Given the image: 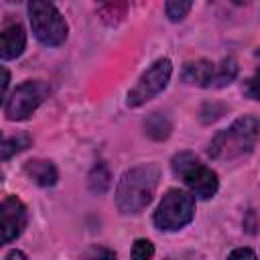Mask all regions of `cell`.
I'll return each mask as SVG.
<instances>
[{
	"label": "cell",
	"instance_id": "d6986e66",
	"mask_svg": "<svg viewBox=\"0 0 260 260\" xmlns=\"http://www.w3.org/2000/svg\"><path fill=\"white\" fill-rule=\"evenodd\" d=\"M195 162H199V160L193 152H179V154L173 156V171H175V175H183Z\"/></svg>",
	"mask_w": 260,
	"mask_h": 260
},
{
	"label": "cell",
	"instance_id": "4fadbf2b",
	"mask_svg": "<svg viewBox=\"0 0 260 260\" xmlns=\"http://www.w3.org/2000/svg\"><path fill=\"white\" fill-rule=\"evenodd\" d=\"M238 75V65L236 61L230 57V59H223L219 65H215V73H213V79H211V85L209 87H225L230 85Z\"/></svg>",
	"mask_w": 260,
	"mask_h": 260
},
{
	"label": "cell",
	"instance_id": "30bf717a",
	"mask_svg": "<svg viewBox=\"0 0 260 260\" xmlns=\"http://www.w3.org/2000/svg\"><path fill=\"white\" fill-rule=\"evenodd\" d=\"M24 173L30 177V181H35L41 187H53L59 179V173L51 160H28L24 165Z\"/></svg>",
	"mask_w": 260,
	"mask_h": 260
},
{
	"label": "cell",
	"instance_id": "e0dca14e",
	"mask_svg": "<svg viewBox=\"0 0 260 260\" xmlns=\"http://www.w3.org/2000/svg\"><path fill=\"white\" fill-rule=\"evenodd\" d=\"M100 16L108 22V24H114V22H118L122 16H124V12H126V4H114V2H110V4H104V6H100Z\"/></svg>",
	"mask_w": 260,
	"mask_h": 260
},
{
	"label": "cell",
	"instance_id": "9c48e42d",
	"mask_svg": "<svg viewBox=\"0 0 260 260\" xmlns=\"http://www.w3.org/2000/svg\"><path fill=\"white\" fill-rule=\"evenodd\" d=\"M24 45H26L24 28H22L18 22H12V24H8V26L2 30V35H0V57H2L4 61L16 59V57L22 55Z\"/></svg>",
	"mask_w": 260,
	"mask_h": 260
},
{
	"label": "cell",
	"instance_id": "ffe728a7",
	"mask_svg": "<svg viewBox=\"0 0 260 260\" xmlns=\"http://www.w3.org/2000/svg\"><path fill=\"white\" fill-rule=\"evenodd\" d=\"M244 91H246V95L248 98H252V100H258L260 102V69L244 83Z\"/></svg>",
	"mask_w": 260,
	"mask_h": 260
},
{
	"label": "cell",
	"instance_id": "ba28073f",
	"mask_svg": "<svg viewBox=\"0 0 260 260\" xmlns=\"http://www.w3.org/2000/svg\"><path fill=\"white\" fill-rule=\"evenodd\" d=\"M181 177L189 187L191 195H197L199 199H211L217 193V187H219L217 173L201 162H195L193 167H189Z\"/></svg>",
	"mask_w": 260,
	"mask_h": 260
},
{
	"label": "cell",
	"instance_id": "6da1fadb",
	"mask_svg": "<svg viewBox=\"0 0 260 260\" xmlns=\"http://www.w3.org/2000/svg\"><path fill=\"white\" fill-rule=\"evenodd\" d=\"M158 179L160 171L152 162H144L126 171L116 187V207L120 209V213H140L152 201Z\"/></svg>",
	"mask_w": 260,
	"mask_h": 260
},
{
	"label": "cell",
	"instance_id": "7402d4cb",
	"mask_svg": "<svg viewBox=\"0 0 260 260\" xmlns=\"http://www.w3.org/2000/svg\"><path fill=\"white\" fill-rule=\"evenodd\" d=\"M93 260H118V258H116V254L112 250H102Z\"/></svg>",
	"mask_w": 260,
	"mask_h": 260
},
{
	"label": "cell",
	"instance_id": "52a82bcc",
	"mask_svg": "<svg viewBox=\"0 0 260 260\" xmlns=\"http://www.w3.org/2000/svg\"><path fill=\"white\" fill-rule=\"evenodd\" d=\"M24 228H26V207H24V203L14 195L4 197V201L0 205L2 242L10 244L12 240H16L22 234Z\"/></svg>",
	"mask_w": 260,
	"mask_h": 260
},
{
	"label": "cell",
	"instance_id": "5b68a950",
	"mask_svg": "<svg viewBox=\"0 0 260 260\" xmlns=\"http://www.w3.org/2000/svg\"><path fill=\"white\" fill-rule=\"evenodd\" d=\"M171 73H173V63L169 57H162V59H156L136 81V85L128 91V98H126V104L130 108H138L146 102H150L152 98H156L167 85H169V79H171Z\"/></svg>",
	"mask_w": 260,
	"mask_h": 260
},
{
	"label": "cell",
	"instance_id": "603a6c76",
	"mask_svg": "<svg viewBox=\"0 0 260 260\" xmlns=\"http://www.w3.org/2000/svg\"><path fill=\"white\" fill-rule=\"evenodd\" d=\"M6 260H28L20 250H12V252H8L6 254Z\"/></svg>",
	"mask_w": 260,
	"mask_h": 260
},
{
	"label": "cell",
	"instance_id": "5bb4252c",
	"mask_svg": "<svg viewBox=\"0 0 260 260\" xmlns=\"http://www.w3.org/2000/svg\"><path fill=\"white\" fill-rule=\"evenodd\" d=\"M30 142H32V140H30L28 134H16V136L6 138V140L2 142V146H0V150H2V160H8L10 156L22 152L24 148L30 146Z\"/></svg>",
	"mask_w": 260,
	"mask_h": 260
},
{
	"label": "cell",
	"instance_id": "cb8c5ba5",
	"mask_svg": "<svg viewBox=\"0 0 260 260\" xmlns=\"http://www.w3.org/2000/svg\"><path fill=\"white\" fill-rule=\"evenodd\" d=\"M2 75H4V79H2V93H6V87H8V81H10V75H8V71H6V67L2 69Z\"/></svg>",
	"mask_w": 260,
	"mask_h": 260
},
{
	"label": "cell",
	"instance_id": "ac0fdd59",
	"mask_svg": "<svg viewBox=\"0 0 260 260\" xmlns=\"http://www.w3.org/2000/svg\"><path fill=\"white\" fill-rule=\"evenodd\" d=\"M152 256H154V246L150 240L138 238L132 244V260H152Z\"/></svg>",
	"mask_w": 260,
	"mask_h": 260
},
{
	"label": "cell",
	"instance_id": "3957f363",
	"mask_svg": "<svg viewBox=\"0 0 260 260\" xmlns=\"http://www.w3.org/2000/svg\"><path fill=\"white\" fill-rule=\"evenodd\" d=\"M28 20L37 41L47 47H57L67 39V22L53 2L32 0L28 4Z\"/></svg>",
	"mask_w": 260,
	"mask_h": 260
},
{
	"label": "cell",
	"instance_id": "277c9868",
	"mask_svg": "<svg viewBox=\"0 0 260 260\" xmlns=\"http://www.w3.org/2000/svg\"><path fill=\"white\" fill-rule=\"evenodd\" d=\"M195 215V197L183 189H169L158 203L152 221L162 232H177L185 228Z\"/></svg>",
	"mask_w": 260,
	"mask_h": 260
},
{
	"label": "cell",
	"instance_id": "8fae6325",
	"mask_svg": "<svg viewBox=\"0 0 260 260\" xmlns=\"http://www.w3.org/2000/svg\"><path fill=\"white\" fill-rule=\"evenodd\" d=\"M213 73H215V65L211 61L199 59V61H191V63L185 65L183 79L187 83H193V85L209 87L211 85V79H213Z\"/></svg>",
	"mask_w": 260,
	"mask_h": 260
},
{
	"label": "cell",
	"instance_id": "9a60e30c",
	"mask_svg": "<svg viewBox=\"0 0 260 260\" xmlns=\"http://www.w3.org/2000/svg\"><path fill=\"white\" fill-rule=\"evenodd\" d=\"M191 8H193V4L187 2V0H171V2L165 4V12H167V16H169L173 22L183 20Z\"/></svg>",
	"mask_w": 260,
	"mask_h": 260
},
{
	"label": "cell",
	"instance_id": "8992f818",
	"mask_svg": "<svg viewBox=\"0 0 260 260\" xmlns=\"http://www.w3.org/2000/svg\"><path fill=\"white\" fill-rule=\"evenodd\" d=\"M51 93L45 81H24L20 83L4 102V114L12 122L26 120Z\"/></svg>",
	"mask_w": 260,
	"mask_h": 260
},
{
	"label": "cell",
	"instance_id": "7c38bea8",
	"mask_svg": "<svg viewBox=\"0 0 260 260\" xmlns=\"http://www.w3.org/2000/svg\"><path fill=\"white\" fill-rule=\"evenodd\" d=\"M144 128H146V134H148L150 138H154V140H165V138L171 134V130H173V124H171V120H169L165 114L154 112V114H150V116L146 118Z\"/></svg>",
	"mask_w": 260,
	"mask_h": 260
},
{
	"label": "cell",
	"instance_id": "44dd1931",
	"mask_svg": "<svg viewBox=\"0 0 260 260\" xmlns=\"http://www.w3.org/2000/svg\"><path fill=\"white\" fill-rule=\"evenodd\" d=\"M228 260H258V258H256L254 250H250V248H236V250H232Z\"/></svg>",
	"mask_w": 260,
	"mask_h": 260
},
{
	"label": "cell",
	"instance_id": "2e32d148",
	"mask_svg": "<svg viewBox=\"0 0 260 260\" xmlns=\"http://www.w3.org/2000/svg\"><path fill=\"white\" fill-rule=\"evenodd\" d=\"M108 185H110V173L104 165H98L93 169V173L89 175V187L95 193H104L108 189Z\"/></svg>",
	"mask_w": 260,
	"mask_h": 260
},
{
	"label": "cell",
	"instance_id": "7a4b0ae2",
	"mask_svg": "<svg viewBox=\"0 0 260 260\" xmlns=\"http://www.w3.org/2000/svg\"><path fill=\"white\" fill-rule=\"evenodd\" d=\"M260 136V122L254 116L234 120L225 130L217 132L209 144V156L217 160H232L252 152Z\"/></svg>",
	"mask_w": 260,
	"mask_h": 260
}]
</instances>
